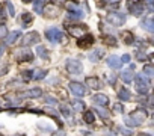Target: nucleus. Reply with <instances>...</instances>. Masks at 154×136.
Instances as JSON below:
<instances>
[{
	"mask_svg": "<svg viewBox=\"0 0 154 136\" xmlns=\"http://www.w3.org/2000/svg\"><path fill=\"white\" fill-rule=\"evenodd\" d=\"M146 116H148V113H146L145 109H136V110H133L128 116H125L124 121H125L127 125L137 127V125H140V124L146 119Z\"/></svg>",
	"mask_w": 154,
	"mask_h": 136,
	"instance_id": "obj_1",
	"label": "nucleus"
},
{
	"mask_svg": "<svg viewBox=\"0 0 154 136\" xmlns=\"http://www.w3.org/2000/svg\"><path fill=\"white\" fill-rule=\"evenodd\" d=\"M134 83H136V89H137L139 94H145L149 88V80L145 74H136Z\"/></svg>",
	"mask_w": 154,
	"mask_h": 136,
	"instance_id": "obj_2",
	"label": "nucleus"
},
{
	"mask_svg": "<svg viewBox=\"0 0 154 136\" xmlns=\"http://www.w3.org/2000/svg\"><path fill=\"white\" fill-rule=\"evenodd\" d=\"M66 70L71 73V74H75L79 76L83 73V63L77 59H68L66 60Z\"/></svg>",
	"mask_w": 154,
	"mask_h": 136,
	"instance_id": "obj_3",
	"label": "nucleus"
},
{
	"mask_svg": "<svg viewBox=\"0 0 154 136\" xmlns=\"http://www.w3.org/2000/svg\"><path fill=\"white\" fill-rule=\"evenodd\" d=\"M45 36H47V39L51 41V42H63V41H65L63 32H60V30L56 29V27L47 29V30H45Z\"/></svg>",
	"mask_w": 154,
	"mask_h": 136,
	"instance_id": "obj_4",
	"label": "nucleus"
},
{
	"mask_svg": "<svg viewBox=\"0 0 154 136\" xmlns=\"http://www.w3.org/2000/svg\"><path fill=\"white\" fill-rule=\"evenodd\" d=\"M106 20L112 26H122L125 23V15L124 14H119V12H109L106 15Z\"/></svg>",
	"mask_w": 154,
	"mask_h": 136,
	"instance_id": "obj_5",
	"label": "nucleus"
},
{
	"mask_svg": "<svg viewBox=\"0 0 154 136\" xmlns=\"http://www.w3.org/2000/svg\"><path fill=\"white\" fill-rule=\"evenodd\" d=\"M42 14H44L47 18H56V17H59V14H60V8H59L57 5H54V3H47V5L44 6Z\"/></svg>",
	"mask_w": 154,
	"mask_h": 136,
	"instance_id": "obj_6",
	"label": "nucleus"
},
{
	"mask_svg": "<svg viewBox=\"0 0 154 136\" xmlns=\"http://www.w3.org/2000/svg\"><path fill=\"white\" fill-rule=\"evenodd\" d=\"M68 88H69V91H71L74 95H77V97H83L85 92H86L85 86H83L82 83H79V82H69V83H68Z\"/></svg>",
	"mask_w": 154,
	"mask_h": 136,
	"instance_id": "obj_7",
	"label": "nucleus"
},
{
	"mask_svg": "<svg viewBox=\"0 0 154 136\" xmlns=\"http://www.w3.org/2000/svg\"><path fill=\"white\" fill-rule=\"evenodd\" d=\"M128 9L133 12V15H140L142 12H143V9H145V5H143V2L142 0H134V2H130L128 3Z\"/></svg>",
	"mask_w": 154,
	"mask_h": 136,
	"instance_id": "obj_8",
	"label": "nucleus"
},
{
	"mask_svg": "<svg viewBox=\"0 0 154 136\" xmlns=\"http://www.w3.org/2000/svg\"><path fill=\"white\" fill-rule=\"evenodd\" d=\"M23 45H32V44H36L39 42V33L38 32H29L27 35L23 36Z\"/></svg>",
	"mask_w": 154,
	"mask_h": 136,
	"instance_id": "obj_9",
	"label": "nucleus"
},
{
	"mask_svg": "<svg viewBox=\"0 0 154 136\" xmlns=\"http://www.w3.org/2000/svg\"><path fill=\"white\" fill-rule=\"evenodd\" d=\"M17 60L18 62H32L33 60V53L27 48H21L17 53Z\"/></svg>",
	"mask_w": 154,
	"mask_h": 136,
	"instance_id": "obj_10",
	"label": "nucleus"
},
{
	"mask_svg": "<svg viewBox=\"0 0 154 136\" xmlns=\"http://www.w3.org/2000/svg\"><path fill=\"white\" fill-rule=\"evenodd\" d=\"M94 36L92 35H85L83 38H80L79 41H77V45H79L80 48H89V47H92V44H94Z\"/></svg>",
	"mask_w": 154,
	"mask_h": 136,
	"instance_id": "obj_11",
	"label": "nucleus"
},
{
	"mask_svg": "<svg viewBox=\"0 0 154 136\" xmlns=\"http://www.w3.org/2000/svg\"><path fill=\"white\" fill-rule=\"evenodd\" d=\"M106 62H107V65H109L110 68H113V70H118V68L121 66V63H122L121 57L116 56V54H110V56H107Z\"/></svg>",
	"mask_w": 154,
	"mask_h": 136,
	"instance_id": "obj_12",
	"label": "nucleus"
},
{
	"mask_svg": "<svg viewBox=\"0 0 154 136\" xmlns=\"http://www.w3.org/2000/svg\"><path fill=\"white\" fill-rule=\"evenodd\" d=\"M41 95H42V91L39 88H33V89H29V91H26V92L21 94L23 98H38Z\"/></svg>",
	"mask_w": 154,
	"mask_h": 136,
	"instance_id": "obj_13",
	"label": "nucleus"
},
{
	"mask_svg": "<svg viewBox=\"0 0 154 136\" xmlns=\"http://www.w3.org/2000/svg\"><path fill=\"white\" fill-rule=\"evenodd\" d=\"M85 85H88L89 88H92V89H100L103 85H101V82L97 79V77H86L85 79Z\"/></svg>",
	"mask_w": 154,
	"mask_h": 136,
	"instance_id": "obj_14",
	"label": "nucleus"
},
{
	"mask_svg": "<svg viewBox=\"0 0 154 136\" xmlns=\"http://www.w3.org/2000/svg\"><path fill=\"white\" fill-rule=\"evenodd\" d=\"M142 27L148 32H154V15L151 17H146L143 21H142Z\"/></svg>",
	"mask_w": 154,
	"mask_h": 136,
	"instance_id": "obj_15",
	"label": "nucleus"
},
{
	"mask_svg": "<svg viewBox=\"0 0 154 136\" xmlns=\"http://www.w3.org/2000/svg\"><path fill=\"white\" fill-rule=\"evenodd\" d=\"M94 101L100 106H107L109 104V97L104 95V94H95L94 95Z\"/></svg>",
	"mask_w": 154,
	"mask_h": 136,
	"instance_id": "obj_16",
	"label": "nucleus"
},
{
	"mask_svg": "<svg viewBox=\"0 0 154 136\" xmlns=\"http://www.w3.org/2000/svg\"><path fill=\"white\" fill-rule=\"evenodd\" d=\"M86 30L85 26H71L69 27V33L72 36H83V32Z\"/></svg>",
	"mask_w": 154,
	"mask_h": 136,
	"instance_id": "obj_17",
	"label": "nucleus"
},
{
	"mask_svg": "<svg viewBox=\"0 0 154 136\" xmlns=\"http://www.w3.org/2000/svg\"><path fill=\"white\" fill-rule=\"evenodd\" d=\"M66 8H68V11H69V14H72L74 17H83V12L77 8L74 3H68L66 5Z\"/></svg>",
	"mask_w": 154,
	"mask_h": 136,
	"instance_id": "obj_18",
	"label": "nucleus"
},
{
	"mask_svg": "<svg viewBox=\"0 0 154 136\" xmlns=\"http://www.w3.org/2000/svg\"><path fill=\"white\" fill-rule=\"evenodd\" d=\"M118 97H119V100H122V101H128V100L131 98V92H130L128 89H125V88H121V89L118 91Z\"/></svg>",
	"mask_w": 154,
	"mask_h": 136,
	"instance_id": "obj_19",
	"label": "nucleus"
},
{
	"mask_svg": "<svg viewBox=\"0 0 154 136\" xmlns=\"http://www.w3.org/2000/svg\"><path fill=\"white\" fill-rule=\"evenodd\" d=\"M18 36H21V32H18V30H14V32H11V33L8 35V38H6V44H8V45L14 44V42L18 39Z\"/></svg>",
	"mask_w": 154,
	"mask_h": 136,
	"instance_id": "obj_20",
	"label": "nucleus"
},
{
	"mask_svg": "<svg viewBox=\"0 0 154 136\" xmlns=\"http://www.w3.org/2000/svg\"><path fill=\"white\" fill-rule=\"evenodd\" d=\"M131 71H133V66L130 68V70H125V71L121 73V79H122L125 83H130V82H131V79H133V73H131Z\"/></svg>",
	"mask_w": 154,
	"mask_h": 136,
	"instance_id": "obj_21",
	"label": "nucleus"
},
{
	"mask_svg": "<svg viewBox=\"0 0 154 136\" xmlns=\"http://www.w3.org/2000/svg\"><path fill=\"white\" fill-rule=\"evenodd\" d=\"M44 6H45V0H35V5H33V8H35V12H38V14H42V11H44Z\"/></svg>",
	"mask_w": 154,
	"mask_h": 136,
	"instance_id": "obj_22",
	"label": "nucleus"
},
{
	"mask_svg": "<svg viewBox=\"0 0 154 136\" xmlns=\"http://www.w3.org/2000/svg\"><path fill=\"white\" fill-rule=\"evenodd\" d=\"M83 121H85L86 124H92V122L95 121V116H94V113H92L91 110H86V112L83 113Z\"/></svg>",
	"mask_w": 154,
	"mask_h": 136,
	"instance_id": "obj_23",
	"label": "nucleus"
},
{
	"mask_svg": "<svg viewBox=\"0 0 154 136\" xmlns=\"http://www.w3.org/2000/svg\"><path fill=\"white\" fill-rule=\"evenodd\" d=\"M21 23H23L24 27H27V26L32 23V15H30L29 12H24V14L21 15Z\"/></svg>",
	"mask_w": 154,
	"mask_h": 136,
	"instance_id": "obj_24",
	"label": "nucleus"
},
{
	"mask_svg": "<svg viewBox=\"0 0 154 136\" xmlns=\"http://www.w3.org/2000/svg\"><path fill=\"white\" fill-rule=\"evenodd\" d=\"M71 106H72L74 110H83V109H85V103H83L82 100H74V101L71 103Z\"/></svg>",
	"mask_w": 154,
	"mask_h": 136,
	"instance_id": "obj_25",
	"label": "nucleus"
},
{
	"mask_svg": "<svg viewBox=\"0 0 154 136\" xmlns=\"http://www.w3.org/2000/svg\"><path fill=\"white\" fill-rule=\"evenodd\" d=\"M44 77H45V71L44 70H35L32 73V79H35V80H41Z\"/></svg>",
	"mask_w": 154,
	"mask_h": 136,
	"instance_id": "obj_26",
	"label": "nucleus"
},
{
	"mask_svg": "<svg viewBox=\"0 0 154 136\" xmlns=\"http://www.w3.org/2000/svg\"><path fill=\"white\" fill-rule=\"evenodd\" d=\"M101 56H103V50H97V51H92V53L89 54V59H91L92 62H97V60H100Z\"/></svg>",
	"mask_w": 154,
	"mask_h": 136,
	"instance_id": "obj_27",
	"label": "nucleus"
},
{
	"mask_svg": "<svg viewBox=\"0 0 154 136\" xmlns=\"http://www.w3.org/2000/svg\"><path fill=\"white\" fill-rule=\"evenodd\" d=\"M36 53L42 57V59H48V53H47V50H45V47H42V45H38L36 47Z\"/></svg>",
	"mask_w": 154,
	"mask_h": 136,
	"instance_id": "obj_28",
	"label": "nucleus"
},
{
	"mask_svg": "<svg viewBox=\"0 0 154 136\" xmlns=\"http://www.w3.org/2000/svg\"><path fill=\"white\" fill-rule=\"evenodd\" d=\"M142 73H143L145 76H154V65H145Z\"/></svg>",
	"mask_w": 154,
	"mask_h": 136,
	"instance_id": "obj_29",
	"label": "nucleus"
},
{
	"mask_svg": "<svg viewBox=\"0 0 154 136\" xmlns=\"http://www.w3.org/2000/svg\"><path fill=\"white\" fill-rule=\"evenodd\" d=\"M5 36H8V29H6L5 24H0V39L5 38Z\"/></svg>",
	"mask_w": 154,
	"mask_h": 136,
	"instance_id": "obj_30",
	"label": "nucleus"
},
{
	"mask_svg": "<svg viewBox=\"0 0 154 136\" xmlns=\"http://www.w3.org/2000/svg\"><path fill=\"white\" fill-rule=\"evenodd\" d=\"M104 42H106L107 45H115V44H116V39H115L113 36H107V38H104Z\"/></svg>",
	"mask_w": 154,
	"mask_h": 136,
	"instance_id": "obj_31",
	"label": "nucleus"
},
{
	"mask_svg": "<svg viewBox=\"0 0 154 136\" xmlns=\"http://www.w3.org/2000/svg\"><path fill=\"white\" fill-rule=\"evenodd\" d=\"M6 8H8V11H9V15H11V17H14V15H15V9H14V6H12V3H11V2H8V3H6Z\"/></svg>",
	"mask_w": 154,
	"mask_h": 136,
	"instance_id": "obj_32",
	"label": "nucleus"
},
{
	"mask_svg": "<svg viewBox=\"0 0 154 136\" xmlns=\"http://www.w3.org/2000/svg\"><path fill=\"white\" fill-rule=\"evenodd\" d=\"M60 112H62L66 118H69V116H71V112H69V109H68L66 106H62V107H60Z\"/></svg>",
	"mask_w": 154,
	"mask_h": 136,
	"instance_id": "obj_33",
	"label": "nucleus"
},
{
	"mask_svg": "<svg viewBox=\"0 0 154 136\" xmlns=\"http://www.w3.org/2000/svg\"><path fill=\"white\" fill-rule=\"evenodd\" d=\"M118 131H121V133L125 134V136H130V134H131V130H128V128H125V127H119Z\"/></svg>",
	"mask_w": 154,
	"mask_h": 136,
	"instance_id": "obj_34",
	"label": "nucleus"
},
{
	"mask_svg": "<svg viewBox=\"0 0 154 136\" xmlns=\"http://www.w3.org/2000/svg\"><path fill=\"white\" fill-rule=\"evenodd\" d=\"M136 57H137V60H145V53H142V51H137V54H136Z\"/></svg>",
	"mask_w": 154,
	"mask_h": 136,
	"instance_id": "obj_35",
	"label": "nucleus"
},
{
	"mask_svg": "<svg viewBox=\"0 0 154 136\" xmlns=\"http://www.w3.org/2000/svg\"><path fill=\"white\" fill-rule=\"evenodd\" d=\"M125 42H127V44L133 42V35H130V33H125Z\"/></svg>",
	"mask_w": 154,
	"mask_h": 136,
	"instance_id": "obj_36",
	"label": "nucleus"
},
{
	"mask_svg": "<svg viewBox=\"0 0 154 136\" xmlns=\"http://www.w3.org/2000/svg\"><path fill=\"white\" fill-rule=\"evenodd\" d=\"M121 60H122V63H127V62H130V54H122Z\"/></svg>",
	"mask_w": 154,
	"mask_h": 136,
	"instance_id": "obj_37",
	"label": "nucleus"
},
{
	"mask_svg": "<svg viewBox=\"0 0 154 136\" xmlns=\"http://www.w3.org/2000/svg\"><path fill=\"white\" fill-rule=\"evenodd\" d=\"M5 18H6V14L2 8H0V21H5Z\"/></svg>",
	"mask_w": 154,
	"mask_h": 136,
	"instance_id": "obj_38",
	"label": "nucleus"
},
{
	"mask_svg": "<svg viewBox=\"0 0 154 136\" xmlns=\"http://www.w3.org/2000/svg\"><path fill=\"white\" fill-rule=\"evenodd\" d=\"M115 110H116V112H124V107H122L121 104H115Z\"/></svg>",
	"mask_w": 154,
	"mask_h": 136,
	"instance_id": "obj_39",
	"label": "nucleus"
},
{
	"mask_svg": "<svg viewBox=\"0 0 154 136\" xmlns=\"http://www.w3.org/2000/svg\"><path fill=\"white\" fill-rule=\"evenodd\" d=\"M97 110H98V113H100L103 118H106V116H107V112H104V110H101V109H97Z\"/></svg>",
	"mask_w": 154,
	"mask_h": 136,
	"instance_id": "obj_40",
	"label": "nucleus"
},
{
	"mask_svg": "<svg viewBox=\"0 0 154 136\" xmlns=\"http://www.w3.org/2000/svg\"><path fill=\"white\" fill-rule=\"evenodd\" d=\"M47 101H48L50 104H54V103H56V100H54V98H51V97H48V98H47Z\"/></svg>",
	"mask_w": 154,
	"mask_h": 136,
	"instance_id": "obj_41",
	"label": "nucleus"
},
{
	"mask_svg": "<svg viewBox=\"0 0 154 136\" xmlns=\"http://www.w3.org/2000/svg\"><path fill=\"white\" fill-rule=\"evenodd\" d=\"M146 2H148V3H149V5H151V8H152V9H154V0H146Z\"/></svg>",
	"mask_w": 154,
	"mask_h": 136,
	"instance_id": "obj_42",
	"label": "nucleus"
},
{
	"mask_svg": "<svg viewBox=\"0 0 154 136\" xmlns=\"http://www.w3.org/2000/svg\"><path fill=\"white\" fill-rule=\"evenodd\" d=\"M104 136H116V134H115V133H112V131H107Z\"/></svg>",
	"mask_w": 154,
	"mask_h": 136,
	"instance_id": "obj_43",
	"label": "nucleus"
},
{
	"mask_svg": "<svg viewBox=\"0 0 154 136\" xmlns=\"http://www.w3.org/2000/svg\"><path fill=\"white\" fill-rule=\"evenodd\" d=\"M149 104H151V106H154V95L151 97V100H149Z\"/></svg>",
	"mask_w": 154,
	"mask_h": 136,
	"instance_id": "obj_44",
	"label": "nucleus"
},
{
	"mask_svg": "<svg viewBox=\"0 0 154 136\" xmlns=\"http://www.w3.org/2000/svg\"><path fill=\"white\" fill-rule=\"evenodd\" d=\"M24 3H30V2H33V0H23Z\"/></svg>",
	"mask_w": 154,
	"mask_h": 136,
	"instance_id": "obj_45",
	"label": "nucleus"
},
{
	"mask_svg": "<svg viewBox=\"0 0 154 136\" xmlns=\"http://www.w3.org/2000/svg\"><path fill=\"white\" fill-rule=\"evenodd\" d=\"M151 60H152V62H154V53H152V54H151Z\"/></svg>",
	"mask_w": 154,
	"mask_h": 136,
	"instance_id": "obj_46",
	"label": "nucleus"
},
{
	"mask_svg": "<svg viewBox=\"0 0 154 136\" xmlns=\"http://www.w3.org/2000/svg\"><path fill=\"white\" fill-rule=\"evenodd\" d=\"M2 51H3V47H0V54H2Z\"/></svg>",
	"mask_w": 154,
	"mask_h": 136,
	"instance_id": "obj_47",
	"label": "nucleus"
},
{
	"mask_svg": "<svg viewBox=\"0 0 154 136\" xmlns=\"http://www.w3.org/2000/svg\"><path fill=\"white\" fill-rule=\"evenodd\" d=\"M110 2H119V0H110Z\"/></svg>",
	"mask_w": 154,
	"mask_h": 136,
	"instance_id": "obj_48",
	"label": "nucleus"
},
{
	"mask_svg": "<svg viewBox=\"0 0 154 136\" xmlns=\"http://www.w3.org/2000/svg\"><path fill=\"white\" fill-rule=\"evenodd\" d=\"M152 118H154V115H152Z\"/></svg>",
	"mask_w": 154,
	"mask_h": 136,
	"instance_id": "obj_49",
	"label": "nucleus"
}]
</instances>
